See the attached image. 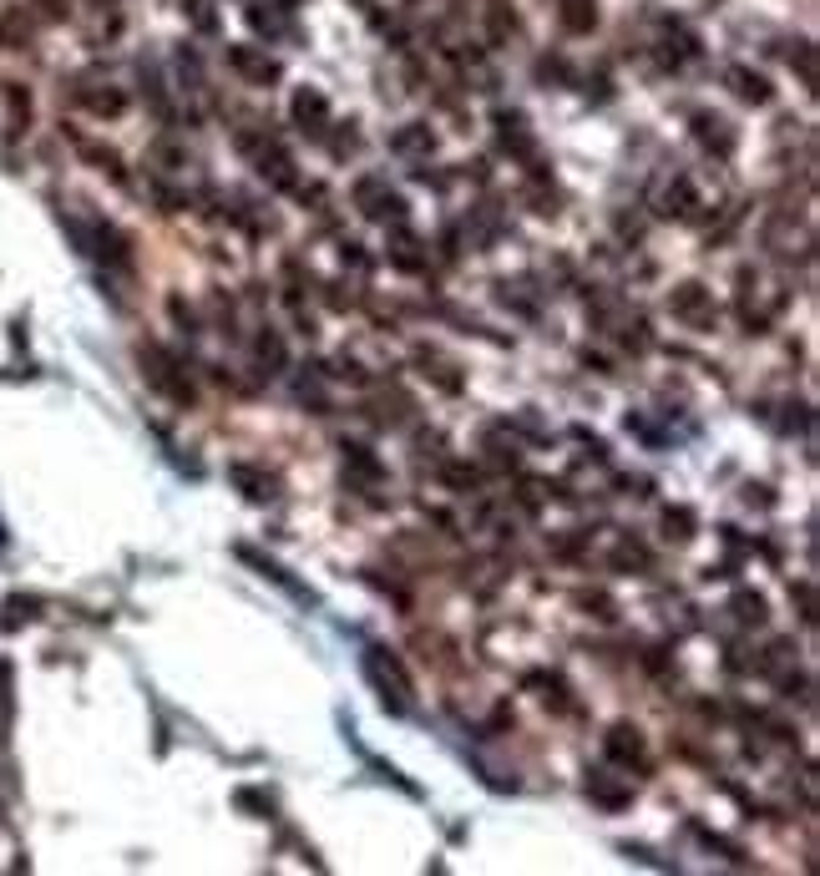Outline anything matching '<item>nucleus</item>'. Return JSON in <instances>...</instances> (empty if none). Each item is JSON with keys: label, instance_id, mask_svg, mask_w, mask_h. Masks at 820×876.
Here are the masks:
<instances>
[{"label": "nucleus", "instance_id": "3", "mask_svg": "<svg viewBox=\"0 0 820 876\" xmlns=\"http://www.w3.org/2000/svg\"><path fill=\"white\" fill-rule=\"evenodd\" d=\"M562 21H567V31H588L598 21L593 0H562Z\"/></svg>", "mask_w": 820, "mask_h": 876}, {"label": "nucleus", "instance_id": "1", "mask_svg": "<svg viewBox=\"0 0 820 876\" xmlns=\"http://www.w3.org/2000/svg\"><path fill=\"white\" fill-rule=\"evenodd\" d=\"M729 82H734V92L750 97V102H765V97H770L765 76H755V71H745V66H734V71H729Z\"/></svg>", "mask_w": 820, "mask_h": 876}, {"label": "nucleus", "instance_id": "2", "mask_svg": "<svg viewBox=\"0 0 820 876\" xmlns=\"http://www.w3.org/2000/svg\"><path fill=\"white\" fill-rule=\"evenodd\" d=\"M228 61H233L238 71H249V76H259V82H269V76H274V61H264V56H254L249 46H233V51H228Z\"/></svg>", "mask_w": 820, "mask_h": 876}]
</instances>
